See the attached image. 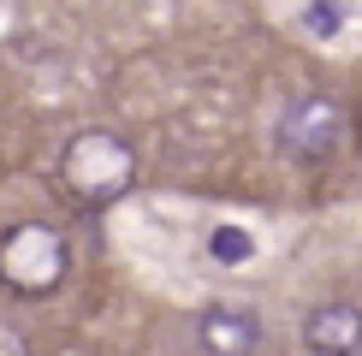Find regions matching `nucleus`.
I'll return each mask as SVG.
<instances>
[{
  "mask_svg": "<svg viewBox=\"0 0 362 356\" xmlns=\"http://www.w3.org/2000/svg\"><path fill=\"white\" fill-rule=\"evenodd\" d=\"M59 184L71 190L83 208H113L137 184V148H131L119 131H78L59 155Z\"/></svg>",
  "mask_w": 362,
  "mask_h": 356,
  "instance_id": "obj_1",
  "label": "nucleus"
},
{
  "mask_svg": "<svg viewBox=\"0 0 362 356\" xmlns=\"http://www.w3.org/2000/svg\"><path fill=\"white\" fill-rule=\"evenodd\" d=\"M71 273V249L66 237L42 220H24L0 237V285L18 291V297H48L59 291V279Z\"/></svg>",
  "mask_w": 362,
  "mask_h": 356,
  "instance_id": "obj_2",
  "label": "nucleus"
},
{
  "mask_svg": "<svg viewBox=\"0 0 362 356\" xmlns=\"http://www.w3.org/2000/svg\"><path fill=\"white\" fill-rule=\"evenodd\" d=\"M344 148V107L333 95H297L279 113V155L297 167H327Z\"/></svg>",
  "mask_w": 362,
  "mask_h": 356,
  "instance_id": "obj_3",
  "label": "nucleus"
},
{
  "mask_svg": "<svg viewBox=\"0 0 362 356\" xmlns=\"http://www.w3.org/2000/svg\"><path fill=\"white\" fill-rule=\"evenodd\" d=\"M202 356H262V315L238 303H208L190 326Z\"/></svg>",
  "mask_w": 362,
  "mask_h": 356,
  "instance_id": "obj_4",
  "label": "nucleus"
},
{
  "mask_svg": "<svg viewBox=\"0 0 362 356\" xmlns=\"http://www.w3.org/2000/svg\"><path fill=\"white\" fill-rule=\"evenodd\" d=\"M309 356H356L362 350V309L356 303H315L303 321Z\"/></svg>",
  "mask_w": 362,
  "mask_h": 356,
  "instance_id": "obj_5",
  "label": "nucleus"
},
{
  "mask_svg": "<svg viewBox=\"0 0 362 356\" xmlns=\"http://www.w3.org/2000/svg\"><path fill=\"white\" fill-rule=\"evenodd\" d=\"M208 256H214L220 267H238L255 256V237L244 226H208Z\"/></svg>",
  "mask_w": 362,
  "mask_h": 356,
  "instance_id": "obj_6",
  "label": "nucleus"
},
{
  "mask_svg": "<svg viewBox=\"0 0 362 356\" xmlns=\"http://www.w3.org/2000/svg\"><path fill=\"white\" fill-rule=\"evenodd\" d=\"M303 24L315 30V36H339L344 6H339V0H309V6H303Z\"/></svg>",
  "mask_w": 362,
  "mask_h": 356,
  "instance_id": "obj_7",
  "label": "nucleus"
},
{
  "mask_svg": "<svg viewBox=\"0 0 362 356\" xmlns=\"http://www.w3.org/2000/svg\"><path fill=\"white\" fill-rule=\"evenodd\" d=\"M0 356H30V338L12 321H0Z\"/></svg>",
  "mask_w": 362,
  "mask_h": 356,
  "instance_id": "obj_8",
  "label": "nucleus"
},
{
  "mask_svg": "<svg viewBox=\"0 0 362 356\" xmlns=\"http://www.w3.org/2000/svg\"><path fill=\"white\" fill-rule=\"evenodd\" d=\"M351 131H356V148H362V101H356V125Z\"/></svg>",
  "mask_w": 362,
  "mask_h": 356,
  "instance_id": "obj_9",
  "label": "nucleus"
}]
</instances>
